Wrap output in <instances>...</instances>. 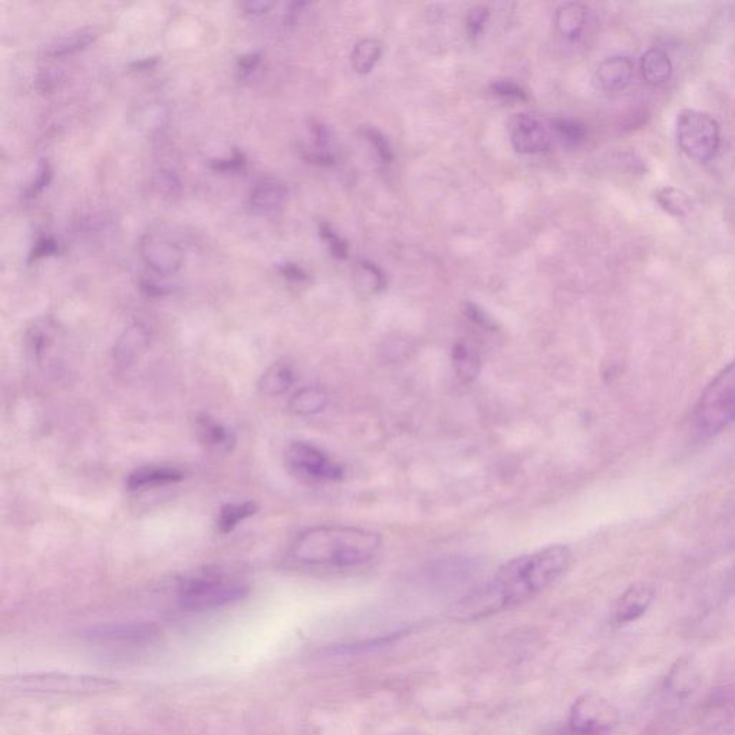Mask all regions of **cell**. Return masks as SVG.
Segmentation results:
<instances>
[{"mask_svg":"<svg viewBox=\"0 0 735 735\" xmlns=\"http://www.w3.org/2000/svg\"><path fill=\"white\" fill-rule=\"evenodd\" d=\"M572 560V552L563 545L516 557L489 582L463 596L451 609V618L480 621L532 601L568 572Z\"/></svg>","mask_w":735,"mask_h":735,"instance_id":"1","label":"cell"},{"mask_svg":"<svg viewBox=\"0 0 735 735\" xmlns=\"http://www.w3.org/2000/svg\"><path fill=\"white\" fill-rule=\"evenodd\" d=\"M382 537L354 526H318L306 530L290 547L289 555L305 566L357 568L378 556Z\"/></svg>","mask_w":735,"mask_h":735,"instance_id":"2","label":"cell"},{"mask_svg":"<svg viewBox=\"0 0 735 735\" xmlns=\"http://www.w3.org/2000/svg\"><path fill=\"white\" fill-rule=\"evenodd\" d=\"M735 423V361L702 392L694 413V425L705 437L721 433Z\"/></svg>","mask_w":735,"mask_h":735,"instance_id":"3","label":"cell"},{"mask_svg":"<svg viewBox=\"0 0 735 735\" xmlns=\"http://www.w3.org/2000/svg\"><path fill=\"white\" fill-rule=\"evenodd\" d=\"M247 595L249 586L246 583L206 570L184 580L179 599L187 611L201 612L243 601Z\"/></svg>","mask_w":735,"mask_h":735,"instance_id":"4","label":"cell"},{"mask_svg":"<svg viewBox=\"0 0 735 735\" xmlns=\"http://www.w3.org/2000/svg\"><path fill=\"white\" fill-rule=\"evenodd\" d=\"M13 690L38 695H92L115 690L117 681L94 675L31 674L13 677Z\"/></svg>","mask_w":735,"mask_h":735,"instance_id":"5","label":"cell"},{"mask_svg":"<svg viewBox=\"0 0 735 735\" xmlns=\"http://www.w3.org/2000/svg\"><path fill=\"white\" fill-rule=\"evenodd\" d=\"M677 140L691 160L708 163L720 148V125L707 112L682 110L677 117Z\"/></svg>","mask_w":735,"mask_h":735,"instance_id":"6","label":"cell"},{"mask_svg":"<svg viewBox=\"0 0 735 735\" xmlns=\"http://www.w3.org/2000/svg\"><path fill=\"white\" fill-rule=\"evenodd\" d=\"M618 720V711L608 701L598 695H583L572 705L569 730L591 735H611Z\"/></svg>","mask_w":735,"mask_h":735,"instance_id":"7","label":"cell"},{"mask_svg":"<svg viewBox=\"0 0 735 735\" xmlns=\"http://www.w3.org/2000/svg\"><path fill=\"white\" fill-rule=\"evenodd\" d=\"M286 463L299 476L315 481H338L344 470L318 447L305 441H293L286 448Z\"/></svg>","mask_w":735,"mask_h":735,"instance_id":"8","label":"cell"},{"mask_svg":"<svg viewBox=\"0 0 735 735\" xmlns=\"http://www.w3.org/2000/svg\"><path fill=\"white\" fill-rule=\"evenodd\" d=\"M510 143L523 156L545 153L552 144V135L535 115L514 114L509 120Z\"/></svg>","mask_w":735,"mask_h":735,"instance_id":"9","label":"cell"},{"mask_svg":"<svg viewBox=\"0 0 735 735\" xmlns=\"http://www.w3.org/2000/svg\"><path fill=\"white\" fill-rule=\"evenodd\" d=\"M140 252L145 265L158 276H173L183 268V250L166 237L148 234L141 240Z\"/></svg>","mask_w":735,"mask_h":735,"instance_id":"10","label":"cell"},{"mask_svg":"<svg viewBox=\"0 0 735 735\" xmlns=\"http://www.w3.org/2000/svg\"><path fill=\"white\" fill-rule=\"evenodd\" d=\"M701 684V672L692 657H681L674 662L662 687L665 701L684 702L697 692Z\"/></svg>","mask_w":735,"mask_h":735,"instance_id":"11","label":"cell"},{"mask_svg":"<svg viewBox=\"0 0 735 735\" xmlns=\"http://www.w3.org/2000/svg\"><path fill=\"white\" fill-rule=\"evenodd\" d=\"M88 639L105 644H145L158 636L156 626L148 624L100 625L87 632Z\"/></svg>","mask_w":735,"mask_h":735,"instance_id":"12","label":"cell"},{"mask_svg":"<svg viewBox=\"0 0 735 735\" xmlns=\"http://www.w3.org/2000/svg\"><path fill=\"white\" fill-rule=\"evenodd\" d=\"M655 598L654 586L636 583L616 602L613 621L618 625L631 624L645 615Z\"/></svg>","mask_w":735,"mask_h":735,"instance_id":"13","label":"cell"},{"mask_svg":"<svg viewBox=\"0 0 735 735\" xmlns=\"http://www.w3.org/2000/svg\"><path fill=\"white\" fill-rule=\"evenodd\" d=\"M183 479L184 473L180 468L151 464V466L135 468L128 476L127 489L131 491L156 489V487L179 483Z\"/></svg>","mask_w":735,"mask_h":735,"instance_id":"14","label":"cell"},{"mask_svg":"<svg viewBox=\"0 0 735 735\" xmlns=\"http://www.w3.org/2000/svg\"><path fill=\"white\" fill-rule=\"evenodd\" d=\"M288 200V187L276 179L257 181L250 191V207L257 213H276L283 209Z\"/></svg>","mask_w":735,"mask_h":735,"instance_id":"15","label":"cell"},{"mask_svg":"<svg viewBox=\"0 0 735 735\" xmlns=\"http://www.w3.org/2000/svg\"><path fill=\"white\" fill-rule=\"evenodd\" d=\"M150 345V332L143 323L134 322L128 326L118 339L114 348V358L117 364L128 367L135 359L144 354Z\"/></svg>","mask_w":735,"mask_h":735,"instance_id":"16","label":"cell"},{"mask_svg":"<svg viewBox=\"0 0 735 735\" xmlns=\"http://www.w3.org/2000/svg\"><path fill=\"white\" fill-rule=\"evenodd\" d=\"M634 64L626 56H612L598 67L596 77L603 90L616 92L625 90L632 81Z\"/></svg>","mask_w":735,"mask_h":735,"instance_id":"17","label":"cell"},{"mask_svg":"<svg viewBox=\"0 0 735 735\" xmlns=\"http://www.w3.org/2000/svg\"><path fill=\"white\" fill-rule=\"evenodd\" d=\"M588 8L580 3H565L555 15L557 34L568 41H578L588 23Z\"/></svg>","mask_w":735,"mask_h":735,"instance_id":"18","label":"cell"},{"mask_svg":"<svg viewBox=\"0 0 735 735\" xmlns=\"http://www.w3.org/2000/svg\"><path fill=\"white\" fill-rule=\"evenodd\" d=\"M197 434L201 443L217 451H232L236 446V438L229 428L217 423L210 415L203 414L196 420Z\"/></svg>","mask_w":735,"mask_h":735,"instance_id":"19","label":"cell"},{"mask_svg":"<svg viewBox=\"0 0 735 735\" xmlns=\"http://www.w3.org/2000/svg\"><path fill=\"white\" fill-rule=\"evenodd\" d=\"M295 382V372L292 367L283 362L273 364L272 367L266 369L257 382V388L263 395L268 397H279L285 394Z\"/></svg>","mask_w":735,"mask_h":735,"instance_id":"20","label":"cell"},{"mask_svg":"<svg viewBox=\"0 0 735 735\" xmlns=\"http://www.w3.org/2000/svg\"><path fill=\"white\" fill-rule=\"evenodd\" d=\"M641 72L646 84L661 85L672 75V62L667 52L661 49H649L642 56Z\"/></svg>","mask_w":735,"mask_h":735,"instance_id":"21","label":"cell"},{"mask_svg":"<svg viewBox=\"0 0 735 735\" xmlns=\"http://www.w3.org/2000/svg\"><path fill=\"white\" fill-rule=\"evenodd\" d=\"M328 405V394L318 387L302 388L293 394L289 401V410L301 417H311L322 413Z\"/></svg>","mask_w":735,"mask_h":735,"instance_id":"22","label":"cell"},{"mask_svg":"<svg viewBox=\"0 0 735 735\" xmlns=\"http://www.w3.org/2000/svg\"><path fill=\"white\" fill-rule=\"evenodd\" d=\"M453 365L458 379L463 384L476 381L481 371L479 354L464 342H457L453 348Z\"/></svg>","mask_w":735,"mask_h":735,"instance_id":"23","label":"cell"},{"mask_svg":"<svg viewBox=\"0 0 735 735\" xmlns=\"http://www.w3.org/2000/svg\"><path fill=\"white\" fill-rule=\"evenodd\" d=\"M95 36L97 35L91 29L72 32V34L56 39L54 44L46 48L45 54L52 56V58H64V56L78 54L94 42Z\"/></svg>","mask_w":735,"mask_h":735,"instance_id":"24","label":"cell"},{"mask_svg":"<svg viewBox=\"0 0 735 735\" xmlns=\"http://www.w3.org/2000/svg\"><path fill=\"white\" fill-rule=\"evenodd\" d=\"M354 283L359 295L362 296L377 295L387 285L384 273L371 262L358 263L354 272Z\"/></svg>","mask_w":735,"mask_h":735,"instance_id":"25","label":"cell"},{"mask_svg":"<svg viewBox=\"0 0 735 735\" xmlns=\"http://www.w3.org/2000/svg\"><path fill=\"white\" fill-rule=\"evenodd\" d=\"M259 506L255 502L229 503L222 507L217 516V530L223 535L232 532L240 523L257 513Z\"/></svg>","mask_w":735,"mask_h":735,"instance_id":"26","label":"cell"},{"mask_svg":"<svg viewBox=\"0 0 735 735\" xmlns=\"http://www.w3.org/2000/svg\"><path fill=\"white\" fill-rule=\"evenodd\" d=\"M382 46L375 39H364L355 45L351 54V64L357 74L367 75L378 64Z\"/></svg>","mask_w":735,"mask_h":735,"instance_id":"27","label":"cell"},{"mask_svg":"<svg viewBox=\"0 0 735 735\" xmlns=\"http://www.w3.org/2000/svg\"><path fill=\"white\" fill-rule=\"evenodd\" d=\"M657 200L659 206L665 212L671 214V216L684 217L690 213V197L682 190L674 189V187H665V189L659 190Z\"/></svg>","mask_w":735,"mask_h":735,"instance_id":"28","label":"cell"},{"mask_svg":"<svg viewBox=\"0 0 735 735\" xmlns=\"http://www.w3.org/2000/svg\"><path fill=\"white\" fill-rule=\"evenodd\" d=\"M553 128L569 144L582 143L588 135V128L572 118H556L553 120Z\"/></svg>","mask_w":735,"mask_h":735,"instance_id":"29","label":"cell"},{"mask_svg":"<svg viewBox=\"0 0 735 735\" xmlns=\"http://www.w3.org/2000/svg\"><path fill=\"white\" fill-rule=\"evenodd\" d=\"M51 323L48 321L36 322L28 332L29 348L35 355H41L51 344Z\"/></svg>","mask_w":735,"mask_h":735,"instance_id":"30","label":"cell"},{"mask_svg":"<svg viewBox=\"0 0 735 735\" xmlns=\"http://www.w3.org/2000/svg\"><path fill=\"white\" fill-rule=\"evenodd\" d=\"M319 234H321L323 242L331 250L332 256L336 259L344 260L348 257L349 246L346 240L342 239L338 233L332 229L331 224L321 223L319 224Z\"/></svg>","mask_w":735,"mask_h":735,"instance_id":"31","label":"cell"},{"mask_svg":"<svg viewBox=\"0 0 735 735\" xmlns=\"http://www.w3.org/2000/svg\"><path fill=\"white\" fill-rule=\"evenodd\" d=\"M365 140L372 145L375 151H377L378 157L381 158L384 163H392L394 160V151H392L390 143H388L387 137L378 131L377 128H364L362 130Z\"/></svg>","mask_w":735,"mask_h":735,"instance_id":"32","label":"cell"},{"mask_svg":"<svg viewBox=\"0 0 735 735\" xmlns=\"http://www.w3.org/2000/svg\"><path fill=\"white\" fill-rule=\"evenodd\" d=\"M157 186L164 196H179L181 181L179 173L174 168L163 166L157 171Z\"/></svg>","mask_w":735,"mask_h":735,"instance_id":"33","label":"cell"},{"mask_svg":"<svg viewBox=\"0 0 735 735\" xmlns=\"http://www.w3.org/2000/svg\"><path fill=\"white\" fill-rule=\"evenodd\" d=\"M491 92L496 97L503 98V100L509 101H527V92L520 87L516 82L509 81V79H502V81L494 82L491 84Z\"/></svg>","mask_w":735,"mask_h":735,"instance_id":"34","label":"cell"},{"mask_svg":"<svg viewBox=\"0 0 735 735\" xmlns=\"http://www.w3.org/2000/svg\"><path fill=\"white\" fill-rule=\"evenodd\" d=\"M490 18V11L486 6H474L467 15V31L471 38H479L486 28Z\"/></svg>","mask_w":735,"mask_h":735,"instance_id":"35","label":"cell"},{"mask_svg":"<svg viewBox=\"0 0 735 735\" xmlns=\"http://www.w3.org/2000/svg\"><path fill=\"white\" fill-rule=\"evenodd\" d=\"M52 174L54 173H52L51 164L48 161H42L39 164L38 174H36L35 180L25 190L26 199H34L38 194H41L49 186V183H51Z\"/></svg>","mask_w":735,"mask_h":735,"instance_id":"36","label":"cell"},{"mask_svg":"<svg viewBox=\"0 0 735 735\" xmlns=\"http://www.w3.org/2000/svg\"><path fill=\"white\" fill-rule=\"evenodd\" d=\"M59 252V243L51 236H44L36 240L34 249L29 255V262H38L45 257L54 256Z\"/></svg>","mask_w":735,"mask_h":735,"instance_id":"37","label":"cell"},{"mask_svg":"<svg viewBox=\"0 0 735 735\" xmlns=\"http://www.w3.org/2000/svg\"><path fill=\"white\" fill-rule=\"evenodd\" d=\"M246 166V158L242 153H233V156L217 158L210 163V167L219 173H237Z\"/></svg>","mask_w":735,"mask_h":735,"instance_id":"38","label":"cell"},{"mask_svg":"<svg viewBox=\"0 0 735 735\" xmlns=\"http://www.w3.org/2000/svg\"><path fill=\"white\" fill-rule=\"evenodd\" d=\"M61 74L55 68H42L36 75V87L44 94H49L58 88Z\"/></svg>","mask_w":735,"mask_h":735,"instance_id":"39","label":"cell"},{"mask_svg":"<svg viewBox=\"0 0 735 735\" xmlns=\"http://www.w3.org/2000/svg\"><path fill=\"white\" fill-rule=\"evenodd\" d=\"M260 62H262L260 52H249V54L242 55L237 61V72L240 77H250L259 68Z\"/></svg>","mask_w":735,"mask_h":735,"instance_id":"40","label":"cell"},{"mask_svg":"<svg viewBox=\"0 0 735 735\" xmlns=\"http://www.w3.org/2000/svg\"><path fill=\"white\" fill-rule=\"evenodd\" d=\"M466 315L477 325L483 326L484 329H493L494 323L491 321L487 313L480 309L479 306L474 303H467Z\"/></svg>","mask_w":735,"mask_h":735,"instance_id":"41","label":"cell"},{"mask_svg":"<svg viewBox=\"0 0 735 735\" xmlns=\"http://www.w3.org/2000/svg\"><path fill=\"white\" fill-rule=\"evenodd\" d=\"M273 6H275V3L268 2V0H250V2L242 3L240 5V8L247 13V15H266V13H269L272 11Z\"/></svg>","mask_w":735,"mask_h":735,"instance_id":"42","label":"cell"},{"mask_svg":"<svg viewBox=\"0 0 735 735\" xmlns=\"http://www.w3.org/2000/svg\"><path fill=\"white\" fill-rule=\"evenodd\" d=\"M140 288L141 290H143L145 295L151 296V298H161V296H166L168 295V293H170V289H168V286L161 285V283H158L157 280H141Z\"/></svg>","mask_w":735,"mask_h":735,"instance_id":"43","label":"cell"},{"mask_svg":"<svg viewBox=\"0 0 735 735\" xmlns=\"http://www.w3.org/2000/svg\"><path fill=\"white\" fill-rule=\"evenodd\" d=\"M279 270L283 278L290 280V282H303L308 278L305 270L301 266L295 265V263H285V265L280 266Z\"/></svg>","mask_w":735,"mask_h":735,"instance_id":"44","label":"cell"},{"mask_svg":"<svg viewBox=\"0 0 735 735\" xmlns=\"http://www.w3.org/2000/svg\"><path fill=\"white\" fill-rule=\"evenodd\" d=\"M727 595H735V568L727 583Z\"/></svg>","mask_w":735,"mask_h":735,"instance_id":"45","label":"cell"},{"mask_svg":"<svg viewBox=\"0 0 735 735\" xmlns=\"http://www.w3.org/2000/svg\"><path fill=\"white\" fill-rule=\"evenodd\" d=\"M565 735H591V734L576 733V731L568 730V733H566Z\"/></svg>","mask_w":735,"mask_h":735,"instance_id":"46","label":"cell"}]
</instances>
